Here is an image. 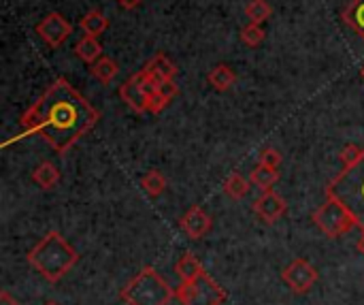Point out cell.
Segmentation results:
<instances>
[{
  "instance_id": "44dd1931",
  "label": "cell",
  "mask_w": 364,
  "mask_h": 305,
  "mask_svg": "<svg viewBox=\"0 0 364 305\" xmlns=\"http://www.w3.org/2000/svg\"><path fill=\"white\" fill-rule=\"evenodd\" d=\"M141 188H143L151 199H156V197H160V195L166 190V177H164L158 169H151V171H147V173L141 177Z\"/></svg>"
},
{
  "instance_id": "8fae6325",
  "label": "cell",
  "mask_w": 364,
  "mask_h": 305,
  "mask_svg": "<svg viewBox=\"0 0 364 305\" xmlns=\"http://www.w3.org/2000/svg\"><path fill=\"white\" fill-rule=\"evenodd\" d=\"M211 216L200 207V205H194V207H190L186 214H183V218H181V229H183V233L190 237V239H194V242H198V239H203L209 231H211Z\"/></svg>"
},
{
  "instance_id": "f546056e",
  "label": "cell",
  "mask_w": 364,
  "mask_h": 305,
  "mask_svg": "<svg viewBox=\"0 0 364 305\" xmlns=\"http://www.w3.org/2000/svg\"><path fill=\"white\" fill-rule=\"evenodd\" d=\"M358 252L364 257V231H363V237L358 239Z\"/></svg>"
},
{
  "instance_id": "4fadbf2b",
  "label": "cell",
  "mask_w": 364,
  "mask_h": 305,
  "mask_svg": "<svg viewBox=\"0 0 364 305\" xmlns=\"http://www.w3.org/2000/svg\"><path fill=\"white\" fill-rule=\"evenodd\" d=\"M175 274L179 276L181 282H194V280H198V278L205 274V267H203V263H200L192 252H186V254L177 261Z\"/></svg>"
},
{
  "instance_id": "603a6c76",
  "label": "cell",
  "mask_w": 364,
  "mask_h": 305,
  "mask_svg": "<svg viewBox=\"0 0 364 305\" xmlns=\"http://www.w3.org/2000/svg\"><path fill=\"white\" fill-rule=\"evenodd\" d=\"M273 13V6L267 0H250L245 6V15L252 24H264Z\"/></svg>"
},
{
  "instance_id": "5bb4252c",
  "label": "cell",
  "mask_w": 364,
  "mask_h": 305,
  "mask_svg": "<svg viewBox=\"0 0 364 305\" xmlns=\"http://www.w3.org/2000/svg\"><path fill=\"white\" fill-rule=\"evenodd\" d=\"M75 56L81 60V62H85V64H94L98 58H102V47H100V43H98V38L96 36H81L79 41H77V45H75Z\"/></svg>"
},
{
  "instance_id": "83f0119b",
  "label": "cell",
  "mask_w": 364,
  "mask_h": 305,
  "mask_svg": "<svg viewBox=\"0 0 364 305\" xmlns=\"http://www.w3.org/2000/svg\"><path fill=\"white\" fill-rule=\"evenodd\" d=\"M122 9H126V11H132V9H136L143 0H115Z\"/></svg>"
},
{
  "instance_id": "ffe728a7",
  "label": "cell",
  "mask_w": 364,
  "mask_h": 305,
  "mask_svg": "<svg viewBox=\"0 0 364 305\" xmlns=\"http://www.w3.org/2000/svg\"><path fill=\"white\" fill-rule=\"evenodd\" d=\"M117 71H119L117 62H115L113 58H107V56H102V58H98L94 64H90V73H92L100 83H111V81L115 79Z\"/></svg>"
},
{
  "instance_id": "5b68a950",
  "label": "cell",
  "mask_w": 364,
  "mask_h": 305,
  "mask_svg": "<svg viewBox=\"0 0 364 305\" xmlns=\"http://www.w3.org/2000/svg\"><path fill=\"white\" fill-rule=\"evenodd\" d=\"M160 81H156L149 71L143 66L141 71L132 73L119 88V98L136 113H145L149 111V100L156 94Z\"/></svg>"
},
{
  "instance_id": "30bf717a",
  "label": "cell",
  "mask_w": 364,
  "mask_h": 305,
  "mask_svg": "<svg viewBox=\"0 0 364 305\" xmlns=\"http://www.w3.org/2000/svg\"><path fill=\"white\" fill-rule=\"evenodd\" d=\"M286 210H288L286 201L275 190H267V192H262L260 199L254 201V214L264 224H275L286 214Z\"/></svg>"
},
{
  "instance_id": "52a82bcc",
  "label": "cell",
  "mask_w": 364,
  "mask_h": 305,
  "mask_svg": "<svg viewBox=\"0 0 364 305\" xmlns=\"http://www.w3.org/2000/svg\"><path fill=\"white\" fill-rule=\"evenodd\" d=\"M175 297L183 305H222L226 293L207 274H203L194 282H181V286L175 291Z\"/></svg>"
},
{
  "instance_id": "6da1fadb",
  "label": "cell",
  "mask_w": 364,
  "mask_h": 305,
  "mask_svg": "<svg viewBox=\"0 0 364 305\" xmlns=\"http://www.w3.org/2000/svg\"><path fill=\"white\" fill-rule=\"evenodd\" d=\"M100 113L92 103L77 92L68 79L58 77L47 90L21 113V137L41 135L55 154L64 156L92 126L98 122Z\"/></svg>"
},
{
  "instance_id": "2e32d148",
  "label": "cell",
  "mask_w": 364,
  "mask_h": 305,
  "mask_svg": "<svg viewBox=\"0 0 364 305\" xmlns=\"http://www.w3.org/2000/svg\"><path fill=\"white\" fill-rule=\"evenodd\" d=\"M79 28H81L87 36H96V38H98V36L109 28V19L105 17V13L92 9V11H87V13L79 19Z\"/></svg>"
},
{
  "instance_id": "ba28073f",
  "label": "cell",
  "mask_w": 364,
  "mask_h": 305,
  "mask_svg": "<svg viewBox=\"0 0 364 305\" xmlns=\"http://www.w3.org/2000/svg\"><path fill=\"white\" fill-rule=\"evenodd\" d=\"M34 32L41 36V41L49 47H60L70 34H73V24L58 11L47 13L34 28Z\"/></svg>"
},
{
  "instance_id": "4316f807",
  "label": "cell",
  "mask_w": 364,
  "mask_h": 305,
  "mask_svg": "<svg viewBox=\"0 0 364 305\" xmlns=\"http://www.w3.org/2000/svg\"><path fill=\"white\" fill-rule=\"evenodd\" d=\"M260 165H267V167H279L282 165V154L273 148H267L262 154H260Z\"/></svg>"
},
{
  "instance_id": "277c9868",
  "label": "cell",
  "mask_w": 364,
  "mask_h": 305,
  "mask_svg": "<svg viewBox=\"0 0 364 305\" xmlns=\"http://www.w3.org/2000/svg\"><path fill=\"white\" fill-rule=\"evenodd\" d=\"M119 297L128 305H168L175 291L154 267H145L124 286Z\"/></svg>"
},
{
  "instance_id": "cb8c5ba5",
  "label": "cell",
  "mask_w": 364,
  "mask_h": 305,
  "mask_svg": "<svg viewBox=\"0 0 364 305\" xmlns=\"http://www.w3.org/2000/svg\"><path fill=\"white\" fill-rule=\"evenodd\" d=\"M264 36H267V32H264L262 24H252V21H250V26H245V28L241 30V41H243L247 47H258V45H262Z\"/></svg>"
},
{
  "instance_id": "484cf974",
  "label": "cell",
  "mask_w": 364,
  "mask_h": 305,
  "mask_svg": "<svg viewBox=\"0 0 364 305\" xmlns=\"http://www.w3.org/2000/svg\"><path fill=\"white\" fill-rule=\"evenodd\" d=\"M168 105H171V98L164 96L160 90H156V94H154L151 100H149V113H154V115H156V113H162Z\"/></svg>"
},
{
  "instance_id": "e0dca14e",
  "label": "cell",
  "mask_w": 364,
  "mask_h": 305,
  "mask_svg": "<svg viewBox=\"0 0 364 305\" xmlns=\"http://www.w3.org/2000/svg\"><path fill=\"white\" fill-rule=\"evenodd\" d=\"M207 81H209L218 92H226V90H230V88L235 86L237 75H235V71H232L228 64H218V66H213V68L209 71Z\"/></svg>"
},
{
  "instance_id": "9a60e30c",
  "label": "cell",
  "mask_w": 364,
  "mask_h": 305,
  "mask_svg": "<svg viewBox=\"0 0 364 305\" xmlns=\"http://www.w3.org/2000/svg\"><path fill=\"white\" fill-rule=\"evenodd\" d=\"M32 182L41 188V190H51V188H55L58 186V182H60V171H58V167L55 165H51V162H41L34 171H32Z\"/></svg>"
},
{
  "instance_id": "f1b7e54d",
  "label": "cell",
  "mask_w": 364,
  "mask_h": 305,
  "mask_svg": "<svg viewBox=\"0 0 364 305\" xmlns=\"http://www.w3.org/2000/svg\"><path fill=\"white\" fill-rule=\"evenodd\" d=\"M0 305H19V304H17V301H15V299L4 291V293H0Z\"/></svg>"
},
{
  "instance_id": "9c48e42d",
  "label": "cell",
  "mask_w": 364,
  "mask_h": 305,
  "mask_svg": "<svg viewBox=\"0 0 364 305\" xmlns=\"http://www.w3.org/2000/svg\"><path fill=\"white\" fill-rule=\"evenodd\" d=\"M284 282L299 295L311 291V286L318 282V272L314 265H309L305 259H294L282 274Z\"/></svg>"
},
{
  "instance_id": "7402d4cb",
  "label": "cell",
  "mask_w": 364,
  "mask_h": 305,
  "mask_svg": "<svg viewBox=\"0 0 364 305\" xmlns=\"http://www.w3.org/2000/svg\"><path fill=\"white\" fill-rule=\"evenodd\" d=\"M250 180H245L241 173H232L226 182H224V192L228 195V197H232L235 201H239V199H243V197H247V192H250Z\"/></svg>"
},
{
  "instance_id": "8992f818",
  "label": "cell",
  "mask_w": 364,
  "mask_h": 305,
  "mask_svg": "<svg viewBox=\"0 0 364 305\" xmlns=\"http://www.w3.org/2000/svg\"><path fill=\"white\" fill-rule=\"evenodd\" d=\"M314 222L331 239H337L356 227L352 214L337 199H331V197H326L324 205L314 212Z\"/></svg>"
},
{
  "instance_id": "d6986e66",
  "label": "cell",
  "mask_w": 364,
  "mask_h": 305,
  "mask_svg": "<svg viewBox=\"0 0 364 305\" xmlns=\"http://www.w3.org/2000/svg\"><path fill=\"white\" fill-rule=\"evenodd\" d=\"M343 21L364 41V0H352L343 11Z\"/></svg>"
},
{
  "instance_id": "1f68e13d",
  "label": "cell",
  "mask_w": 364,
  "mask_h": 305,
  "mask_svg": "<svg viewBox=\"0 0 364 305\" xmlns=\"http://www.w3.org/2000/svg\"><path fill=\"white\" fill-rule=\"evenodd\" d=\"M360 75H363V79H364V64H363V68H360Z\"/></svg>"
},
{
  "instance_id": "3957f363",
  "label": "cell",
  "mask_w": 364,
  "mask_h": 305,
  "mask_svg": "<svg viewBox=\"0 0 364 305\" xmlns=\"http://www.w3.org/2000/svg\"><path fill=\"white\" fill-rule=\"evenodd\" d=\"M326 197L337 199L352 214L356 227L364 231V148L354 165L343 167V171L331 180L326 186Z\"/></svg>"
},
{
  "instance_id": "7a4b0ae2",
  "label": "cell",
  "mask_w": 364,
  "mask_h": 305,
  "mask_svg": "<svg viewBox=\"0 0 364 305\" xmlns=\"http://www.w3.org/2000/svg\"><path fill=\"white\" fill-rule=\"evenodd\" d=\"M77 261V250L58 231L47 233L45 239H41V244H36L28 254V263L49 282L62 280Z\"/></svg>"
},
{
  "instance_id": "d4e9b609",
  "label": "cell",
  "mask_w": 364,
  "mask_h": 305,
  "mask_svg": "<svg viewBox=\"0 0 364 305\" xmlns=\"http://www.w3.org/2000/svg\"><path fill=\"white\" fill-rule=\"evenodd\" d=\"M360 154H363V148H358L356 143H348V145L339 152V160L343 162V167H350V165H354V162L360 158Z\"/></svg>"
},
{
  "instance_id": "4dcf8cb0",
  "label": "cell",
  "mask_w": 364,
  "mask_h": 305,
  "mask_svg": "<svg viewBox=\"0 0 364 305\" xmlns=\"http://www.w3.org/2000/svg\"><path fill=\"white\" fill-rule=\"evenodd\" d=\"M43 305H60V304H55V301H45Z\"/></svg>"
},
{
  "instance_id": "ac0fdd59",
  "label": "cell",
  "mask_w": 364,
  "mask_h": 305,
  "mask_svg": "<svg viewBox=\"0 0 364 305\" xmlns=\"http://www.w3.org/2000/svg\"><path fill=\"white\" fill-rule=\"evenodd\" d=\"M250 182L256 188H260L262 192L273 190V186L279 182V171L275 167H267V165H260L258 162V167L250 173Z\"/></svg>"
},
{
  "instance_id": "7c38bea8",
  "label": "cell",
  "mask_w": 364,
  "mask_h": 305,
  "mask_svg": "<svg viewBox=\"0 0 364 305\" xmlns=\"http://www.w3.org/2000/svg\"><path fill=\"white\" fill-rule=\"evenodd\" d=\"M145 68L149 71V75L156 79V81H175V77H177V66H175V62L168 58V56H164V53H156L147 64H145Z\"/></svg>"
}]
</instances>
